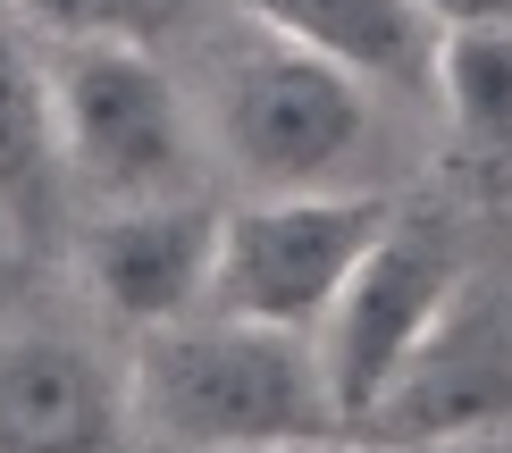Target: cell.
Here are the masks:
<instances>
[{
    "label": "cell",
    "instance_id": "6da1fadb",
    "mask_svg": "<svg viewBox=\"0 0 512 453\" xmlns=\"http://www.w3.org/2000/svg\"><path fill=\"white\" fill-rule=\"evenodd\" d=\"M126 395H135V420L152 437L185 453H269V445L353 437L336 412L319 336L210 311V302L135 336Z\"/></svg>",
    "mask_w": 512,
    "mask_h": 453
},
{
    "label": "cell",
    "instance_id": "7a4b0ae2",
    "mask_svg": "<svg viewBox=\"0 0 512 453\" xmlns=\"http://www.w3.org/2000/svg\"><path fill=\"white\" fill-rule=\"evenodd\" d=\"M202 135L252 193H294V185H353L345 168L370 143V76L345 59L311 51L294 34L252 26V42L210 68Z\"/></svg>",
    "mask_w": 512,
    "mask_h": 453
},
{
    "label": "cell",
    "instance_id": "3957f363",
    "mask_svg": "<svg viewBox=\"0 0 512 453\" xmlns=\"http://www.w3.org/2000/svg\"><path fill=\"white\" fill-rule=\"evenodd\" d=\"M42 42V34H34ZM68 185L84 202H160L194 193L202 110L152 42H42Z\"/></svg>",
    "mask_w": 512,
    "mask_h": 453
},
{
    "label": "cell",
    "instance_id": "277c9868",
    "mask_svg": "<svg viewBox=\"0 0 512 453\" xmlns=\"http://www.w3.org/2000/svg\"><path fill=\"white\" fill-rule=\"evenodd\" d=\"M395 219V193L370 185H294L252 193L219 210V269H210V311L269 319V328L319 336L353 269Z\"/></svg>",
    "mask_w": 512,
    "mask_h": 453
},
{
    "label": "cell",
    "instance_id": "5b68a950",
    "mask_svg": "<svg viewBox=\"0 0 512 453\" xmlns=\"http://www.w3.org/2000/svg\"><path fill=\"white\" fill-rule=\"evenodd\" d=\"M471 261H479V244L445 210H403L395 202L387 235L370 244V261L353 269V286L336 294L328 328H319V361H328L336 412H345L353 437L378 412V395L395 386V370L412 361V344L429 336V319L471 277Z\"/></svg>",
    "mask_w": 512,
    "mask_h": 453
},
{
    "label": "cell",
    "instance_id": "8992f818",
    "mask_svg": "<svg viewBox=\"0 0 512 453\" xmlns=\"http://www.w3.org/2000/svg\"><path fill=\"white\" fill-rule=\"evenodd\" d=\"M462 428H512V269L471 261L454 302L429 319L412 361L361 420V437L412 453L429 437H462Z\"/></svg>",
    "mask_w": 512,
    "mask_h": 453
},
{
    "label": "cell",
    "instance_id": "52a82bcc",
    "mask_svg": "<svg viewBox=\"0 0 512 453\" xmlns=\"http://www.w3.org/2000/svg\"><path fill=\"white\" fill-rule=\"evenodd\" d=\"M219 269V210L202 193H160V202H101L76 227V277L101 319L118 328H160L210 302Z\"/></svg>",
    "mask_w": 512,
    "mask_h": 453
},
{
    "label": "cell",
    "instance_id": "ba28073f",
    "mask_svg": "<svg viewBox=\"0 0 512 453\" xmlns=\"http://www.w3.org/2000/svg\"><path fill=\"white\" fill-rule=\"evenodd\" d=\"M135 395L76 336L0 344V453H118Z\"/></svg>",
    "mask_w": 512,
    "mask_h": 453
},
{
    "label": "cell",
    "instance_id": "9c48e42d",
    "mask_svg": "<svg viewBox=\"0 0 512 453\" xmlns=\"http://www.w3.org/2000/svg\"><path fill=\"white\" fill-rule=\"evenodd\" d=\"M244 17L269 26V34L311 42L328 59H345L370 84L437 76V42H445L437 0H244Z\"/></svg>",
    "mask_w": 512,
    "mask_h": 453
},
{
    "label": "cell",
    "instance_id": "30bf717a",
    "mask_svg": "<svg viewBox=\"0 0 512 453\" xmlns=\"http://www.w3.org/2000/svg\"><path fill=\"white\" fill-rule=\"evenodd\" d=\"M68 193L76 185H68V151H59L42 42H17L0 26V227L9 235H51Z\"/></svg>",
    "mask_w": 512,
    "mask_h": 453
},
{
    "label": "cell",
    "instance_id": "8fae6325",
    "mask_svg": "<svg viewBox=\"0 0 512 453\" xmlns=\"http://www.w3.org/2000/svg\"><path fill=\"white\" fill-rule=\"evenodd\" d=\"M437 93L462 143L487 160H512V17H454L445 26Z\"/></svg>",
    "mask_w": 512,
    "mask_h": 453
},
{
    "label": "cell",
    "instance_id": "7c38bea8",
    "mask_svg": "<svg viewBox=\"0 0 512 453\" xmlns=\"http://www.w3.org/2000/svg\"><path fill=\"white\" fill-rule=\"evenodd\" d=\"M194 0H17L42 42H160L185 26Z\"/></svg>",
    "mask_w": 512,
    "mask_h": 453
},
{
    "label": "cell",
    "instance_id": "4fadbf2b",
    "mask_svg": "<svg viewBox=\"0 0 512 453\" xmlns=\"http://www.w3.org/2000/svg\"><path fill=\"white\" fill-rule=\"evenodd\" d=\"M412 453H512V428H462V437H429Z\"/></svg>",
    "mask_w": 512,
    "mask_h": 453
},
{
    "label": "cell",
    "instance_id": "5bb4252c",
    "mask_svg": "<svg viewBox=\"0 0 512 453\" xmlns=\"http://www.w3.org/2000/svg\"><path fill=\"white\" fill-rule=\"evenodd\" d=\"M269 453H387L370 437H311V445H269Z\"/></svg>",
    "mask_w": 512,
    "mask_h": 453
},
{
    "label": "cell",
    "instance_id": "9a60e30c",
    "mask_svg": "<svg viewBox=\"0 0 512 453\" xmlns=\"http://www.w3.org/2000/svg\"><path fill=\"white\" fill-rule=\"evenodd\" d=\"M9 9H17V0H0V26H9Z\"/></svg>",
    "mask_w": 512,
    "mask_h": 453
}]
</instances>
